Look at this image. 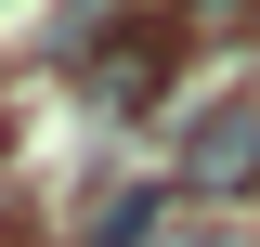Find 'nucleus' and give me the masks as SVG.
I'll return each instance as SVG.
<instances>
[{
  "mask_svg": "<svg viewBox=\"0 0 260 247\" xmlns=\"http://www.w3.org/2000/svg\"><path fill=\"white\" fill-rule=\"evenodd\" d=\"M169 195H208V208H247L260 195V104H195L182 117V156H169Z\"/></svg>",
  "mask_w": 260,
  "mask_h": 247,
  "instance_id": "obj_1",
  "label": "nucleus"
},
{
  "mask_svg": "<svg viewBox=\"0 0 260 247\" xmlns=\"http://www.w3.org/2000/svg\"><path fill=\"white\" fill-rule=\"evenodd\" d=\"M143 91H156V39H130V52H104V65H91V104H104V117H130Z\"/></svg>",
  "mask_w": 260,
  "mask_h": 247,
  "instance_id": "obj_2",
  "label": "nucleus"
},
{
  "mask_svg": "<svg viewBox=\"0 0 260 247\" xmlns=\"http://www.w3.org/2000/svg\"><path fill=\"white\" fill-rule=\"evenodd\" d=\"M156 208H169V182H130V195H104V208H91V247H143V234H156Z\"/></svg>",
  "mask_w": 260,
  "mask_h": 247,
  "instance_id": "obj_3",
  "label": "nucleus"
},
{
  "mask_svg": "<svg viewBox=\"0 0 260 247\" xmlns=\"http://www.w3.org/2000/svg\"><path fill=\"white\" fill-rule=\"evenodd\" d=\"M169 247H260V234H234V221H195V234H169Z\"/></svg>",
  "mask_w": 260,
  "mask_h": 247,
  "instance_id": "obj_4",
  "label": "nucleus"
},
{
  "mask_svg": "<svg viewBox=\"0 0 260 247\" xmlns=\"http://www.w3.org/2000/svg\"><path fill=\"white\" fill-rule=\"evenodd\" d=\"M182 13H234V0H182Z\"/></svg>",
  "mask_w": 260,
  "mask_h": 247,
  "instance_id": "obj_5",
  "label": "nucleus"
}]
</instances>
